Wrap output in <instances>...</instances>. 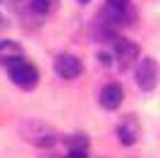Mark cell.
<instances>
[{
  "instance_id": "30bf717a",
  "label": "cell",
  "mask_w": 160,
  "mask_h": 158,
  "mask_svg": "<svg viewBox=\"0 0 160 158\" xmlns=\"http://www.w3.org/2000/svg\"><path fill=\"white\" fill-rule=\"evenodd\" d=\"M65 158H88V156H86V151H84V149H72Z\"/></svg>"
},
{
  "instance_id": "5b68a950",
  "label": "cell",
  "mask_w": 160,
  "mask_h": 158,
  "mask_svg": "<svg viewBox=\"0 0 160 158\" xmlns=\"http://www.w3.org/2000/svg\"><path fill=\"white\" fill-rule=\"evenodd\" d=\"M115 55H117V60H120V67L127 70L134 60L139 58V46L132 43V41H127V39H120L117 43H115Z\"/></svg>"
},
{
  "instance_id": "9c48e42d",
  "label": "cell",
  "mask_w": 160,
  "mask_h": 158,
  "mask_svg": "<svg viewBox=\"0 0 160 158\" xmlns=\"http://www.w3.org/2000/svg\"><path fill=\"white\" fill-rule=\"evenodd\" d=\"M53 3H55V0H31V7H33V12L46 14V12L53 10Z\"/></svg>"
},
{
  "instance_id": "8992f818",
  "label": "cell",
  "mask_w": 160,
  "mask_h": 158,
  "mask_svg": "<svg viewBox=\"0 0 160 158\" xmlns=\"http://www.w3.org/2000/svg\"><path fill=\"white\" fill-rule=\"evenodd\" d=\"M24 60V50H22L19 43H14V41H0V65H14V62H19Z\"/></svg>"
},
{
  "instance_id": "7a4b0ae2",
  "label": "cell",
  "mask_w": 160,
  "mask_h": 158,
  "mask_svg": "<svg viewBox=\"0 0 160 158\" xmlns=\"http://www.w3.org/2000/svg\"><path fill=\"white\" fill-rule=\"evenodd\" d=\"M136 84L143 91H151L158 84V62L153 58H141L139 67H136Z\"/></svg>"
},
{
  "instance_id": "7c38bea8",
  "label": "cell",
  "mask_w": 160,
  "mask_h": 158,
  "mask_svg": "<svg viewBox=\"0 0 160 158\" xmlns=\"http://www.w3.org/2000/svg\"><path fill=\"white\" fill-rule=\"evenodd\" d=\"M2 26H5V22H2V17H0V29H2Z\"/></svg>"
},
{
  "instance_id": "277c9868",
  "label": "cell",
  "mask_w": 160,
  "mask_h": 158,
  "mask_svg": "<svg viewBox=\"0 0 160 158\" xmlns=\"http://www.w3.org/2000/svg\"><path fill=\"white\" fill-rule=\"evenodd\" d=\"M55 72L60 74L62 79H77L81 74V60L74 55H58L55 60Z\"/></svg>"
},
{
  "instance_id": "4fadbf2b",
  "label": "cell",
  "mask_w": 160,
  "mask_h": 158,
  "mask_svg": "<svg viewBox=\"0 0 160 158\" xmlns=\"http://www.w3.org/2000/svg\"><path fill=\"white\" fill-rule=\"evenodd\" d=\"M81 3H88V0H81Z\"/></svg>"
},
{
  "instance_id": "8fae6325",
  "label": "cell",
  "mask_w": 160,
  "mask_h": 158,
  "mask_svg": "<svg viewBox=\"0 0 160 158\" xmlns=\"http://www.w3.org/2000/svg\"><path fill=\"white\" fill-rule=\"evenodd\" d=\"M98 60H100V65H110V58H108V55H105V53H100V55H98Z\"/></svg>"
},
{
  "instance_id": "ba28073f",
  "label": "cell",
  "mask_w": 160,
  "mask_h": 158,
  "mask_svg": "<svg viewBox=\"0 0 160 158\" xmlns=\"http://www.w3.org/2000/svg\"><path fill=\"white\" fill-rule=\"evenodd\" d=\"M122 98H124V93H122V86H117V84H108L105 89H103V93H100V103H103V108H108V110L120 108Z\"/></svg>"
},
{
  "instance_id": "3957f363",
  "label": "cell",
  "mask_w": 160,
  "mask_h": 158,
  "mask_svg": "<svg viewBox=\"0 0 160 158\" xmlns=\"http://www.w3.org/2000/svg\"><path fill=\"white\" fill-rule=\"evenodd\" d=\"M36 129H38V132H33V127L27 125V129H24V139H29V141H31V144H36V146H53V144H55L58 134H55L48 125L36 122Z\"/></svg>"
},
{
  "instance_id": "6da1fadb",
  "label": "cell",
  "mask_w": 160,
  "mask_h": 158,
  "mask_svg": "<svg viewBox=\"0 0 160 158\" xmlns=\"http://www.w3.org/2000/svg\"><path fill=\"white\" fill-rule=\"evenodd\" d=\"M7 72H10L12 84H17L19 89H33V86L38 84V70L31 62H27V60H19V62L10 65Z\"/></svg>"
},
{
  "instance_id": "52a82bcc",
  "label": "cell",
  "mask_w": 160,
  "mask_h": 158,
  "mask_svg": "<svg viewBox=\"0 0 160 158\" xmlns=\"http://www.w3.org/2000/svg\"><path fill=\"white\" fill-rule=\"evenodd\" d=\"M139 132H141V127H139V122H136V118L129 115V118H124V120H122V125L117 127V137H120L122 144L132 146L134 141H136V137H139Z\"/></svg>"
}]
</instances>
